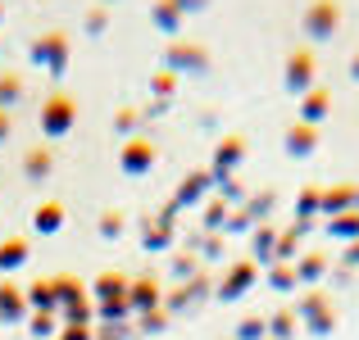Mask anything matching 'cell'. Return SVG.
Listing matches in <instances>:
<instances>
[{"instance_id":"cell-4","label":"cell","mask_w":359,"mask_h":340,"mask_svg":"<svg viewBox=\"0 0 359 340\" xmlns=\"http://www.w3.org/2000/svg\"><path fill=\"white\" fill-rule=\"evenodd\" d=\"M359 204V186L355 182H337L323 191V204H318V213H327V218H341V213H351Z\"/></svg>"},{"instance_id":"cell-6","label":"cell","mask_w":359,"mask_h":340,"mask_svg":"<svg viewBox=\"0 0 359 340\" xmlns=\"http://www.w3.org/2000/svg\"><path fill=\"white\" fill-rule=\"evenodd\" d=\"M327 109H332V91L327 87H314L300 96V122H309V127H318L327 118Z\"/></svg>"},{"instance_id":"cell-24","label":"cell","mask_w":359,"mask_h":340,"mask_svg":"<svg viewBox=\"0 0 359 340\" xmlns=\"http://www.w3.org/2000/svg\"><path fill=\"white\" fill-rule=\"evenodd\" d=\"M346 268H359V241L346 245Z\"/></svg>"},{"instance_id":"cell-26","label":"cell","mask_w":359,"mask_h":340,"mask_svg":"<svg viewBox=\"0 0 359 340\" xmlns=\"http://www.w3.org/2000/svg\"><path fill=\"white\" fill-rule=\"evenodd\" d=\"M351 78L359 82V50H355V59H351Z\"/></svg>"},{"instance_id":"cell-22","label":"cell","mask_w":359,"mask_h":340,"mask_svg":"<svg viewBox=\"0 0 359 340\" xmlns=\"http://www.w3.org/2000/svg\"><path fill=\"white\" fill-rule=\"evenodd\" d=\"M291 327H296V318H291V313H278V318H273V336H291Z\"/></svg>"},{"instance_id":"cell-14","label":"cell","mask_w":359,"mask_h":340,"mask_svg":"<svg viewBox=\"0 0 359 340\" xmlns=\"http://www.w3.org/2000/svg\"><path fill=\"white\" fill-rule=\"evenodd\" d=\"M327 236H337V241H359V209H351V213H341V218H332L327 222Z\"/></svg>"},{"instance_id":"cell-3","label":"cell","mask_w":359,"mask_h":340,"mask_svg":"<svg viewBox=\"0 0 359 340\" xmlns=\"http://www.w3.org/2000/svg\"><path fill=\"white\" fill-rule=\"evenodd\" d=\"M337 27H341V5L337 0H314L305 9V36L327 41V36H337Z\"/></svg>"},{"instance_id":"cell-5","label":"cell","mask_w":359,"mask_h":340,"mask_svg":"<svg viewBox=\"0 0 359 340\" xmlns=\"http://www.w3.org/2000/svg\"><path fill=\"white\" fill-rule=\"evenodd\" d=\"M118 164H123V173H146L150 164H155V146L150 141H141V136H132L128 146H123V155H118Z\"/></svg>"},{"instance_id":"cell-18","label":"cell","mask_w":359,"mask_h":340,"mask_svg":"<svg viewBox=\"0 0 359 340\" xmlns=\"http://www.w3.org/2000/svg\"><path fill=\"white\" fill-rule=\"evenodd\" d=\"M18 96H23V78H18V73H5V78H0V109H9Z\"/></svg>"},{"instance_id":"cell-13","label":"cell","mask_w":359,"mask_h":340,"mask_svg":"<svg viewBox=\"0 0 359 340\" xmlns=\"http://www.w3.org/2000/svg\"><path fill=\"white\" fill-rule=\"evenodd\" d=\"M255 277H259V268H255L250 259H245V263H237V268L228 272V281H223V295H228V299H237V295H241L245 286H250Z\"/></svg>"},{"instance_id":"cell-11","label":"cell","mask_w":359,"mask_h":340,"mask_svg":"<svg viewBox=\"0 0 359 340\" xmlns=\"http://www.w3.org/2000/svg\"><path fill=\"white\" fill-rule=\"evenodd\" d=\"M64 50H69V45H64V32H50L32 45L36 59H50V69H64Z\"/></svg>"},{"instance_id":"cell-7","label":"cell","mask_w":359,"mask_h":340,"mask_svg":"<svg viewBox=\"0 0 359 340\" xmlns=\"http://www.w3.org/2000/svg\"><path fill=\"white\" fill-rule=\"evenodd\" d=\"M287 150H291V155H296V159H305V155H314V150H318V127H309V122H291V127H287Z\"/></svg>"},{"instance_id":"cell-8","label":"cell","mask_w":359,"mask_h":340,"mask_svg":"<svg viewBox=\"0 0 359 340\" xmlns=\"http://www.w3.org/2000/svg\"><path fill=\"white\" fill-rule=\"evenodd\" d=\"M305 318L314 332H332V304L323 299V290H309L305 295Z\"/></svg>"},{"instance_id":"cell-9","label":"cell","mask_w":359,"mask_h":340,"mask_svg":"<svg viewBox=\"0 0 359 340\" xmlns=\"http://www.w3.org/2000/svg\"><path fill=\"white\" fill-rule=\"evenodd\" d=\"M245 159V141L241 136H223V146H219V155H214V173H223L228 177L232 168H237Z\"/></svg>"},{"instance_id":"cell-19","label":"cell","mask_w":359,"mask_h":340,"mask_svg":"<svg viewBox=\"0 0 359 340\" xmlns=\"http://www.w3.org/2000/svg\"><path fill=\"white\" fill-rule=\"evenodd\" d=\"M173 64H191V69H205V64H210V55H205L201 45H173Z\"/></svg>"},{"instance_id":"cell-2","label":"cell","mask_w":359,"mask_h":340,"mask_svg":"<svg viewBox=\"0 0 359 340\" xmlns=\"http://www.w3.org/2000/svg\"><path fill=\"white\" fill-rule=\"evenodd\" d=\"M314 73H318V64H314V50L309 45H296V50L287 55V91H296V96H305V91H314L318 82H314Z\"/></svg>"},{"instance_id":"cell-23","label":"cell","mask_w":359,"mask_h":340,"mask_svg":"<svg viewBox=\"0 0 359 340\" xmlns=\"http://www.w3.org/2000/svg\"><path fill=\"white\" fill-rule=\"evenodd\" d=\"M259 332H264V323H259V318H245V323H241V340H255Z\"/></svg>"},{"instance_id":"cell-15","label":"cell","mask_w":359,"mask_h":340,"mask_svg":"<svg viewBox=\"0 0 359 340\" xmlns=\"http://www.w3.org/2000/svg\"><path fill=\"white\" fill-rule=\"evenodd\" d=\"M323 272H327V254H300L296 281H314V277H323Z\"/></svg>"},{"instance_id":"cell-25","label":"cell","mask_w":359,"mask_h":340,"mask_svg":"<svg viewBox=\"0 0 359 340\" xmlns=\"http://www.w3.org/2000/svg\"><path fill=\"white\" fill-rule=\"evenodd\" d=\"M5 136H9V113L0 109V141H5Z\"/></svg>"},{"instance_id":"cell-16","label":"cell","mask_w":359,"mask_h":340,"mask_svg":"<svg viewBox=\"0 0 359 340\" xmlns=\"http://www.w3.org/2000/svg\"><path fill=\"white\" fill-rule=\"evenodd\" d=\"M0 313H5V318L23 313V290H18L14 281H0Z\"/></svg>"},{"instance_id":"cell-10","label":"cell","mask_w":359,"mask_h":340,"mask_svg":"<svg viewBox=\"0 0 359 340\" xmlns=\"http://www.w3.org/2000/svg\"><path fill=\"white\" fill-rule=\"evenodd\" d=\"M27 263V236H9L0 241V272H14Z\"/></svg>"},{"instance_id":"cell-21","label":"cell","mask_w":359,"mask_h":340,"mask_svg":"<svg viewBox=\"0 0 359 340\" xmlns=\"http://www.w3.org/2000/svg\"><path fill=\"white\" fill-rule=\"evenodd\" d=\"M205 186H210V177H205V173H196V177H191V186H182V200H201V191H205Z\"/></svg>"},{"instance_id":"cell-1","label":"cell","mask_w":359,"mask_h":340,"mask_svg":"<svg viewBox=\"0 0 359 340\" xmlns=\"http://www.w3.org/2000/svg\"><path fill=\"white\" fill-rule=\"evenodd\" d=\"M73 122H78V100H73L69 91H55L41 105V132L46 136H69Z\"/></svg>"},{"instance_id":"cell-12","label":"cell","mask_w":359,"mask_h":340,"mask_svg":"<svg viewBox=\"0 0 359 340\" xmlns=\"http://www.w3.org/2000/svg\"><path fill=\"white\" fill-rule=\"evenodd\" d=\"M32 222H36V232H60L64 227V204L60 200H46V204H36V213H32Z\"/></svg>"},{"instance_id":"cell-20","label":"cell","mask_w":359,"mask_h":340,"mask_svg":"<svg viewBox=\"0 0 359 340\" xmlns=\"http://www.w3.org/2000/svg\"><path fill=\"white\" fill-rule=\"evenodd\" d=\"M273 286H296V268H291V263H273Z\"/></svg>"},{"instance_id":"cell-17","label":"cell","mask_w":359,"mask_h":340,"mask_svg":"<svg viewBox=\"0 0 359 340\" xmlns=\"http://www.w3.org/2000/svg\"><path fill=\"white\" fill-rule=\"evenodd\" d=\"M50 164H55V155H50V146H41V150H32V155L23 159V168H27V177H46L50 173Z\"/></svg>"}]
</instances>
